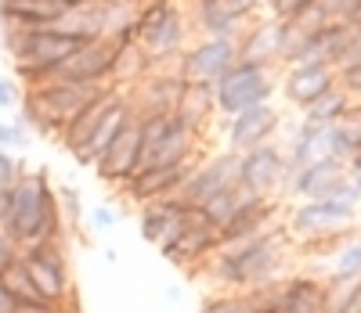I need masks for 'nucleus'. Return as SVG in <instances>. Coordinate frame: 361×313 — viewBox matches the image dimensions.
I'll list each match as a JSON object with an SVG mask.
<instances>
[{
    "instance_id": "4468645a",
    "label": "nucleus",
    "mask_w": 361,
    "mask_h": 313,
    "mask_svg": "<svg viewBox=\"0 0 361 313\" xmlns=\"http://www.w3.org/2000/svg\"><path fill=\"white\" fill-rule=\"evenodd\" d=\"M221 248V227L209 220L202 209H192L188 216V227L185 234L177 238V245L166 253V260L180 270H192V274H202L206 263L214 260V253Z\"/></svg>"
},
{
    "instance_id": "ddd939ff",
    "label": "nucleus",
    "mask_w": 361,
    "mask_h": 313,
    "mask_svg": "<svg viewBox=\"0 0 361 313\" xmlns=\"http://www.w3.org/2000/svg\"><path fill=\"white\" fill-rule=\"evenodd\" d=\"M185 90H188V79H180L177 72H148L145 79L130 83L127 98L137 119H166V115H177Z\"/></svg>"
},
{
    "instance_id": "a18cd8bd",
    "label": "nucleus",
    "mask_w": 361,
    "mask_h": 313,
    "mask_svg": "<svg viewBox=\"0 0 361 313\" xmlns=\"http://www.w3.org/2000/svg\"><path fill=\"white\" fill-rule=\"evenodd\" d=\"M347 166H350V170H361V151H357V155H354V159H350V162H347Z\"/></svg>"
},
{
    "instance_id": "4c0bfd02",
    "label": "nucleus",
    "mask_w": 361,
    "mask_h": 313,
    "mask_svg": "<svg viewBox=\"0 0 361 313\" xmlns=\"http://www.w3.org/2000/svg\"><path fill=\"white\" fill-rule=\"evenodd\" d=\"M25 173V166L18 162V155L4 151L0 148V191H8V187H15V180Z\"/></svg>"
},
{
    "instance_id": "0eeeda50",
    "label": "nucleus",
    "mask_w": 361,
    "mask_h": 313,
    "mask_svg": "<svg viewBox=\"0 0 361 313\" xmlns=\"http://www.w3.org/2000/svg\"><path fill=\"white\" fill-rule=\"evenodd\" d=\"M279 72L282 69H267V65H250L238 61L235 69H228L214 83V105L221 119H231L238 112H246L253 105H267L279 90Z\"/></svg>"
},
{
    "instance_id": "2f4dec72",
    "label": "nucleus",
    "mask_w": 361,
    "mask_h": 313,
    "mask_svg": "<svg viewBox=\"0 0 361 313\" xmlns=\"http://www.w3.org/2000/svg\"><path fill=\"white\" fill-rule=\"evenodd\" d=\"M246 198H250V191H243V187L235 184V187H228V191H221L214 202H206V205H202V212H206L217 227H224V224L231 220V212H235L238 205H243Z\"/></svg>"
},
{
    "instance_id": "e433bc0d",
    "label": "nucleus",
    "mask_w": 361,
    "mask_h": 313,
    "mask_svg": "<svg viewBox=\"0 0 361 313\" xmlns=\"http://www.w3.org/2000/svg\"><path fill=\"white\" fill-rule=\"evenodd\" d=\"M116 220H119V212L112 205H94V209L83 216V224L90 227V234H109L116 227Z\"/></svg>"
},
{
    "instance_id": "4be33fe9",
    "label": "nucleus",
    "mask_w": 361,
    "mask_h": 313,
    "mask_svg": "<svg viewBox=\"0 0 361 313\" xmlns=\"http://www.w3.org/2000/svg\"><path fill=\"white\" fill-rule=\"evenodd\" d=\"M199 162H202V159L180 162V166H166V170H141V173L123 187V195L134 198L137 205H148V202H156V198H173L180 187H185V180L192 177V170H195Z\"/></svg>"
},
{
    "instance_id": "423d86ee",
    "label": "nucleus",
    "mask_w": 361,
    "mask_h": 313,
    "mask_svg": "<svg viewBox=\"0 0 361 313\" xmlns=\"http://www.w3.org/2000/svg\"><path fill=\"white\" fill-rule=\"evenodd\" d=\"M141 170H166L180 162L206 159L202 151V134L185 127L177 115L166 119H141Z\"/></svg>"
},
{
    "instance_id": "9d476101",
    "label": "nucleus",
    "mask_w": 361,
    "mask_h": 313,
    "mask_svg": "<svg viewBox=\"0 0 361 313\" xmlns=\"http://www.w3.org/2000/svg\"><path fill=\"white\" fill-rule=\"evenodd\" d=\"M235 65H238V40H206V37H199L192 47L180 51L177 76L188 79V83L214 87Z\"/></svg>"
},
{
    "instance_id": "c756f323",
    "label": "nucleus",
    "mask_w": 361,
    "mask_h": 313,
    "mask_svg": "<svg viewBox=\"0 0 361 313\" xmlns=\"http://www.w3.org/2000/svg\"><path fill=\"white\" fill-rule=\"evenodd\" d=\"M325 281L333 285H347V281H361V231L343 238L333 253H329V270Z\"/></svg>"
},
{
    "instance_id": "473e14b6",
    "label": "nucleus",
    "mask_w": 361,
    "mask_h": 313,
    "mask_svg": "<svg viewBox=\"0 0 361 313\" xmlns=\"http://www.w3.org/2000/svg\"><path fill=\"white\" fill-rule=\"evenodd\" d=\"M29 144H33V130L25 127L22 115L0 119V148L11 155H22V151H29Z\"/></svg>"
},
{
    "instance_id": "58836bf2",
    "label": "nucleus",
    "mask_w": 361,
    "mask_h": 313,
    "mask_svg": "<svg viewBox=\"0 0 361 313\" xmlns=\"http://www.w3.org/2000/svg\"><path fill=\"white\" fill-rule=\"evenodd\" d=\"M18 105H22L18 83H11V79L4 76V83H0V108H4V112H11V108H18Z\"/></svg>"
},
{
    "instance_id": "cd10ccee",
    "label": "nucleus",
    "mask_w": 361,
    "mask_h": 313,
    "mask_svg": "<svg viewBox=\"0 0 361 313\" xmlns=\"http://www.w3.org/2000/svg\"><path fill=\"white\" fill-rule=\"evenodd\" d=\"M357 112V105H354V98L343 90V87H333L325 94V98H318L311 108H304L300 112V122H307V127H318V130H325V127H333V122H340V119H347V115H354Z\"/></svg>"
},
{
    "instance_id": "20e7f679",
    "label": "nucleus",
    "mask_w": 361,
    "mask_h": 313,
    "mask_svg": "<svg viewBox=\"0 0 361 313\" xmlns=\"http://www.w3.org/2000/svg\"><path fill=\"white\" fill-rule=\"evenodd\" d=\"M116 83L105 87H83V83H54L47 79L44 87H33L22 94V119L29 130H37L44 137H62V130L90 105L98 101L105 90H112Z\"/></svg>"
},
{
    "instance_id": "412c9836",
    "label": "nucleus",
    "mask_w": 361,
    "mask_h": 313,
    "mask_svg": "<svg viewBox=\"0 0 361 313\" xmlns=\"http://www.w3.org/2000/svg\"><path fill=\"white\" fill-rule=\"evenodd\" d=\"M257 313H325V277L286 274L267 309Z\"/></svg>"
},
{
    "instance_id": "9b49d317",
    "label": "nucleus",
    "mask_w": 361,
    "mask_h": 313,
    "mask_svg": "<svg viewBox=\"0 0 361 313\" xmlns=\"http://www.w3.org/2000/svg\"><path fill=\"white\" fill-rule=\"evenodd\" d=\"M282 130V112L275 108V101L267 105H253L246 112H238L231 119H224V151L231 155H246L260 144H271Z\"/></svg>"
},
{
    "instance_id": "f704fd0d",
    "label": "nucleus",
    "mask_w": 361,
    "mask_h": 313,
    "mask_svg": "<svg viewBox=\"0 0 361 313\" xmlns=\"http://www.w3.org/2000/svg\"><path fill=\"white\" fill-rule=\"evenodd\" d=\"M318 0H264V15L275 22H296L300 15H307Z\"/></svg>"
},
{
    "instance_id": "5701e85b",
    "label": "nucleus",
    "mask_w": 361,
    "mask_h": 313,
    "mask_svg": "<svg viewBox=\"0 0 361 313\" xmlns=\"http://www.w3.org/2000/svg\"><path fill=\"white\" fill-rule=\"evenodd\" d=\"M279 51H282V22L257 15L246 33L238 37V61H250V65H267L279 69Z\"/></svg>"
},
{
    "instance_id": "c03bdc74",
    "label": "nucleus",
    "mask_w": 361,
    "mask_h": 313,
    "mask_svg": "<svg viewBox=\"0 0 361 313\" xmlns=\"http://www.w3.org/2000/svg\"><path fill=\"white\" fill-rule=\"evenodd\" d=\"M347 177H350V184L357 187V191H361V170H350V166H347Z\"/></svg>"
},
{
    "instance_id": "dca6fc26",
    "label": "nucleus",
    "mask_w": 361,
    "mask_h": 313,
    "mask_svg": "<svg viewBox=\"0 0 361 313\" xmlns=\"http://www.w3.org/2000/svg\"><path fill=\"white\" fill-rule=\"evenodd\" d=\"M141 166H145V159H141V119L134 115L123 127V134L112 141V148L94 162V173L109 187H119V191H123V187L141 173Z\"/></svg>"
},
{
    "instance_id": "a878e982",
    "label": "nucleus",
    "mask_w": 361,
    "mask_h": 313,
    "mask_svg": "<svg viewBox=\"0 0 361 313\" xmlns=\"http://www.w3.org/2000/svg\"><path fill=\"white\" fill-rule=\"evenodd\" d=\"M119 90H123V87H112V90H105L102 94V98L98 101H90L73 122H69V127L62 130V137H58V144H62L69 155H73V159H80V155H83V148H87V141L90 137H94V130H98V122L105 119V112H109V105H112V98H116V94Z\"/></svg>"
},
{
    "instance_id": "49530a36",
    "label": "nucleus",
    "mask_w": 361,
    "mask_h": 313,
    "mask_svg": "<svg viewBox=\"0 0 361 313\" xmlns=\"http://www.w3.org/2000/svg\"><path fill=\"white\" fill-rule=\"evenodd\" d=\"M354 29H357V33H361V11H357V18H354Z\"/></svg>"
},
{
    "instance_id": "f03ea898",
    "label": "nucleus",
    "mask_w": 361,
    "mask_h": 313,
    "mask_svg": "<svg viewBox=\"0 0 361 313\" xmlns=\"http://www.w3.org/2000/svg\"><path fill=\"white\" fill-rule=\"evenodd\" d=\"M0 231H4L18 248L66 241V220H62V212H58V195H54L51 173L44 166L25 170L15 180V187L4 195Z\"/></svg>"
},
{
    "instance_id": "2eb2a0df",
    "label": "nucleus",
    "mask_w": 361,
    "mask_h": 313,
    "mask_svg": "<svg viewBox=\"0 0 361 313\" xmlns=\"http://www.w3.org/2000/svg\"><path fill=\"white\" fill-rule=\"evenodd\" d=\"M116 54L119 47L105 37L83 44L62 69H58L51 79L54 83H83V87H105L112 83V72H116Z\"/></svg>"
},
{
    "instance_id": "b1692460",
    "label": "nucleus",
    "mask_w": 361,
    "mask_h": 313,
    "mask_svg": "<svg viewBox=\"0 0 361 313\" xmlns=\"http://www.w3.org/2000/svg\"><path fill=\"white\" fill-rule=\"evenodd\" d=\"M137 112H134V105H130V98H127V90H119L116 98H112V105H109V112H105V119L98 122V130H94V137L87 141V148H83V155H80V166H94L102 155L112 148V141L123 134V127L134 119Z\"/></svg>"
},
{
    "instance_id": "39448f33",
    "label": "nucleus",
    "mask_w": 361,
    "mask_h": 313,
    "mask_svg": "<svg viewBox=\"0 0 361 313\" xmlns=\"http://www.w3.org/2000/svg\"><path fill=\"white\" fill-rule=\"evenodd\" d=\"M188 40V15L177 0H148L137 15V47L148 58V72H177V58Z\"/></svg>"
},
{
    "instance_id": "7c9ffc66",
    "label": "nucleus",
    "mask_w": 361,
    "mask_h": 313,
    "mask_svg": "<svg viewBox=\"0 0 361 313\" xmlns=\"http://www.w3.org/2000/svg\"><path fill=\"white\" fill-rule=\"evenodd\" d=\"M54 195H58V212H62V220H66V231H76L83 227V195H80V187L76 184H58L54 187Z\"/></svg>"
},
{
    "instance_id": "f8f14e48",
    "label": "nucleus",
    "mask_w": 361,
    "mask_h": 313,
    "mask_svg": "<svg viewBox=\"0 0 361 313\" xmlns=\"http://www.w3.org/2000/svg\"><path fill=\"white\" fill-rule=\"evenodd\" d=\"M235 184H238V155L217 151V155H206V159L192 170V177L177 191V198L192 209H202L206 202H214L221 191H228Z\"/></svg>"
},
{
    "instance_id": "6e6552de",
    "label": "nucleus",
    "mask_w": 361,
    "mask_h": 313,
    "mask_svg": "<svg viewBox=\"0 0 361 313\" xmlns=\"http://www.w3.org/2000/svg\"><path fill=\"white\" fill-rule=\"evenodd\" d=\"M22 263L29 270V281L40 292V299L66 306L76 288L69 277V256H66V241H47V245H29L22 248Z\"/></svg>"
},
{
    "instance_id": "72a5a7b5",
    "label": "nucleus",
    "mask_w": 361,
    "mask_h": 313,
    "mask_svg": "<svg viewBox=\"0 0 361 313\" xmlns=\"http://www.w3.org/2000/svg\"><path fill=\"white\" fill-rule=\"evenodd\" d=\"M314 11L322 15L325 25H354V18L361 11V0H318Z\"/></svg>"
},
{
    "instance_id": "1a4fd4ad",
    "label": "nucleus",
    "mask_w": 361,
    "mask_h": 313,
    "mask_svg": "<svg viewBox=\"0 0 361 313\" xmlns=\"http://www.w3.org/2000/svg\"><path fill=\"white\" fill-rule=\"evenodd\" d=\"M289 184V162L279 141L238 155V187L260 198H282ZM286 202V198H282Z\"/></svg>"
},
{
    "instance_id": "7ed1b4c3",
    "label": "nucleus",
    "mask_w": 361,
    "mask_h": 313,
    "mask_svg": "<svg viewBox=\"0 0 361 313\" xmlns=\"http://www.w3.org/2000/svg\"><path fill=\"white\" fill-rule=\"evenodd\" d=\"M4 47L11 54L15 79L25 83V90H33V87H44L83 44H76L73 37H62L58 29H11V25H4Z\"/></svg>"
},
{
    "instance_id": "c9c22d12",
    "label": "nucleus",
    "mask_w": 361,
    "mask_h": 313,
    "mask_svg": "<svg viewBox=\"0 0 361 313\" xmlns=\"http://www.w3.org/2000/svg\"><path fill=\"white\" fill-rule=\"evenodd\" d=\"M199 313H257L253 306H250V299L246 295H235V292H214L206 302H202V309Z\"/></svg>"
},
{
    "instance_id": "393cba45",
    "label": "nucleus",
    "mask_w": 361,
    "mask_h": 313,
    "mask_svg": "<svg viewBox=\"0 0 361 313\" xmlns=\"http://www.w3.org/2000/svg\"><path fill=\"white\" fill-rule=\"evenodd\" d=\"M62 15V0H0V22L11 29H51Z\"/></svg>"
},
{
    "instance_id": "a19ab883",
    "label": "nucleus",
    "mask_w": 361,
    "mask_h": 313,
    "mask_svg": "<svg viewBox=\"0 0 361 313\" xmlns=\"http://www.w3.org/2000/svg\"><path fill=\"white\" fill-rule=\"evenodd\" d=\"M228 4L238 8V11H246V15H253V18L264 11V0H228Z\"/></svg>"
},
{
    "instance_id": "79ce46f5",
    "label": "nucleus",
    "mask_w": 361,
    "mask_h": 313,
    "mask_svg": "<svg viewBox=\"0 0 361 313\" xmlns=\"http://www.w3.org/2000/svg\"><path fill=\"white\" fill-rule=\"evenodd\" d=\"M163 299H166L170 306H177L180 299H185V288H180V285H166V288H163Z\"/></svg>"
},
{
    "instance_id": "aec40b11",
    "label": "nucleus",
    "mask_w": 361,
    "mask_h": 313,
    "mask_svg": "<svg viewBox=\"0 0 361 313\" xmlns=\"http://www.w3.org/2000/svg\"><path fill=\"white\" fill-rule=\"evenodd\" d=\"M250 22H253V15L231 8L228 0H192L188 25L206 40H238Z\"/></svg>"
},
{
    "instance_id": "f257e3e1",
    "label": "nucleus",
    "mask_w": 361,
    "mask_h": 313,
    "mask_svg": "<svg viewBox=\"0 0 361 313\" xmlns=\"http://www.w3.org/2000/svg\"><path fill=\"white\" fill-rule=\"evenodd\" d=\"M293 253L296 248H293L286 227H275V231H267L260 238H250V241L221 245L202 274H209V281L217 285V292L246 295L257 285H267V281H275V277H286V267H289Z\"/></svg>"
},
{
    "instance_id": "ea45409f",
    "label": "nucleus",
    "mask_w": 361,
    "mask_h": 313,
    "mask_svg": "<svg viewBox=\"0 0 361 313\" xmlns=\"http://www.w3.org/2000/svg\"><path fill=\"white\" fill-rule=\"evenodd\" d=\"M18 256H22V248H18V245H15V241L4 234V231H0V270H4L8 263H15Z\"/></svg>"
},
{
    "instance_id": "09e8293b",
    "label": "nucleus",
    "mask_w": 361,
    "mask_h": 313,
    "mask_svg": "<svg viewBox=\"0 0 361 313\" xmlns=\"http://www.w3.org/2000/svg\"><path fill=\"white\" fill-rule=\"evenodd\" d=\"M137 4H148V0H137Z\"/></svg>"
},
{
    "instance_id": "6ab92c4d",
    "label": "nucleus",
    "mask_w": 361,
    "mask_h": 313,
    "mask_svg": "<svg viewBox=\"0 0 361 313\" xmlns=\"http://www.w3.org/2000/svg\"><path fill=\"white\" fill-rule=\"evenodd\" d=\"M347 180V166L336 162V159H314L307 166H300L289 173V184H286V195L293 205L296 202H318V198H329L336 187Z\"/></svg>"
},
{
    "instance_id": "37998d69",
    "label": "nucleus",
    "mask_w": 361,
    "mask_h": 313,
    "mask_svg": "<svg viewBox=\"0 0 361 313\" xmlns=\"http://www.w3.org/2000/svg\"><path fill=\"white\" fill-rule=\"evenodd\" d=\"M66 11H76V8H94V4H105V0H62Z\"/></svg>"
},
{
    "instance_id": "de8ad7c7",
    "label": "nucleus",
    "mask_w": 361,
    "mask_h": 313,
    "mask_svg": "<svg viewBox=\"0 0 361 313\" xmlns=\"http://www.w3.org/2000/svg\"><path fill=\"white\" fill-rule=\"evenodd\" d=\"M0 83H4V72H0Z\"/></svg>"
},
{
    "instance_id": "bb28decb",
    "label": "nucleus",
    "mask_w": 361,
    "mask_h": 313,
    "mask_svg": "<svg viewBox=\"0 0 361 313\" xmlns=\"http://www.w3.org/2000/svg\"><path fill=\"white\" fill-rule=\"evenodd\" d=\"M357 151H361V108L322 130V155L325 159H336V162L347 166Z\"/></svg>"
},
{
    "instance_id": "c85d7f7f",
    "label": "nucleus",
    "mask_w": 361,
    "mask_h": 313,
    "mask_svg": "<svg viewBox=\"0 0 361 313\" xmlns=\"http://www.w3.org/2000/svg\"><path fill=\"white\" fill-rule=\"evenodd\" d=\"M214 115H217L214 87H206V83H188L185 98H180V105H177V119L185 122V127H192L195 134H202Z\"/></svg>"
},
{
    "instance_id": "a211bd4d",
    "label": "nucleus",
    "mask_w": 361,
    "mask_h": 313,
    "mask_svg": "<svg viewBox=\"0 0 361 313\" xmlns=\"http://www.w3.org/2000/svg\"><path fill=\"white\" fill-rule=\"evenodd\" d=\"M188 216H192V205H185L177 195L148 202V205H141V238L148 245H156L159 253L166 256L170 248L177 245V238L185 234Z\"/></svg>"
},
{
    "instance_id": "f3484780",
    "label": "nucleus",
    "mask_w": 361,
    "mask_h": 313,
    "mask_svg": "<svg viewBox=\"0 0 361 313\" xmlns=\"http://www.w3.org/2000/svg\"><path fill=\"white\" fill-rule=\"evenodd\" d=\"M333 87H340V72L325 61H311V65H289L279 72V90L282 98L293 105V108H311L318 98H325Z\"/></svg>"
}]
</instances>
